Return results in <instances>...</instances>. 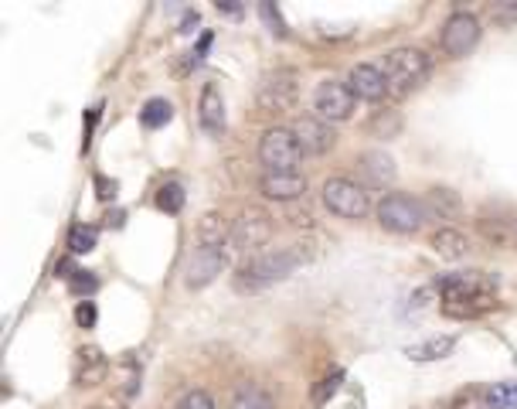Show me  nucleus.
I'll use <instances>...</instances> for the list:
<instances>
[{
	"instance_id": "1",
	"label": "nucleus",
	"mask_w": 517,
	"mask_h": 409,
	"mask_svg": "<svg viewBox=\"0 0 517 409\" xmlns=\"http://www.w3.org/2000/svg\"><path fill=\"white\" fill-rule=\"evenodd\" d=\"M436 293L442 300V314L456 317V321H470V317H483L487 311L497 307V276L483 270H453L436 276Z\"/></svg>"
},
{
	"instance_id": "2",
	"label": "nucleus",
	"mask_w": 517,
	"mask_h": 409,
	"mask_svg": "<svg viewBox=\"0 0 517 409\" xmlns=\"http://www.w3.org/2000/svg\"><path fill=\"white\" fill-rule=\"evenodd\" d=\"M300 263H307V253L296 246H287V249H269V253L252 256L249 263L238 270V280L235 287L238 290H263V287H272L279 280H287L289 273H296Z\"/></svg>"
},
{
	"instance_id": "3",
	"label": "nucleus",
	"mask_w": 517,
	"mask_h": 409,
	"mask_svg": "<svg viewBox=\"0 0 517 409\" xmlns=\"http://www.w3.org/2000/svg\"><path fill=\"white\" fill-rule=\"evenodd\" d=\"M429 69H432V59L422 52L419 45H399V48L384 52L382 72L384 82H388V96L402 99L412 89H419L429 76Z\"/></svg>"
},
{
	"instance_id": "4",
	"label": "nucleus",
	"mask_w": 517,
	"mask_h": 409,
	"mask_svg": "<svg viewBox=\"0 0 517 409\" xmlns=\"http://www.w3.org/2000/svg\"><path fill=\"white\" fill-rule=\"evenodd\" d=\"M300 102V76L293 69H276L263 76L259 89H255V106L269 113V117H279V113H289L296 110Z\"/></svg>"
},
{
	"instance_id": "5",
	"label": "nucleus",
	"mask_w": 517,
	"mask_h": 409,
	"mask_svg": "<svg viewBox=\"0 0 517 409\" xmlns=\"http://www.w3.org/2000/svg\"><path fill=\"white\" fill-rule=\"evenodd\" d=\"M378 222H382L388 233L395 235H416L425 225V209H422V198H412V195H392L382 198L378 205Z\"/></svg>"
},
{
	"instance_id": "6",
	"label": "nucleus",
	"mask_w": 517,
	"mask_h": 409,
	"mask_svg": "<svg viewBox=\"0 0 517 409\" xmlns=\"http://www.w3.org/2000/svg\"><path fill=\"white\" fill-rule=\"evenodd\" d=\"M324 205L330 212L337 215V218H364V215L371 212V198L364 192L358 181H351V177L337 175V177H327L324 181Z\"/></svg>"
},
{
	"instance_id": "7",
	"label": "nucleus",
	"mask_w": 517,
	"mask_h": 409,
	"mask_svg": "<svg viewBox=\"0 0 517 409\" xmlns=\"http://www.w3.org/2000/svg\"><path fill=\"white\" fill-rule=\"evenodd\" d=\"M259 160L266 164V171H296V164L303 160V147L289 127H272L259 140Z\"/></svg>"
},
{
	"instance_id": "8",
	"label": "nucleus",
	"mask_w": 517,
	"mask_h": 409,
	"mask_svg": "<svg viewBox=\"0 0 517 409\" xmlns=\"http://www.w3.org/2000/svg\"><path fill=\"white\" fill-rule=\"evenodd\" d=\"M358 96L351 93V86L341 78H320L313 89V110L324 123H344L354 117Z\"/></svg>"
},
{
	"instance_id": "9",
	"label": "nucleus",
	"mask_w": 517,
	"mask_h": 409,
	"mask_svg": "<svg viewBox=\"0 0 517 409\" xmlns=\"http://www.w3.org/2000/svg\"><path fill=\"white\" fill-rule=\"evenodd\" d=\"M272 215L263 209V205H249L242 209V215L231 222V246L238 253H255L263 249L269 239H272Z\"/></svg>"
},
{
	"instance_id": "10",
	"label": "nucleus",
	"mask_w": 517,
	"mask_h": 409,
	"mask_svg": "<svg viewBox=\"0 0 517 409\" xmlns=\"http://www.w3.org/2000/svg\"><path fill=\"white\" fill-rule=\"evenodd\" d=\"M477 41H480V18L477 14H470V11H456V14L446 18L440 45L449 59H463V55H470V52L477 48Z\"/></svg>"
},
{
	"instance_id": "11",
	"label": "nucleus",
	"mask_w": 517,
	"mask_h": 409,
	"mask_svg": "<svg viewBox=\"0 0 517 409\" xmlns=\"http://www.w3.org/2000/svg\"><path fill=\"white\" fill-rule=\"evenodd\" d=\"M225 266H229V253L225 249H205V246H198L188 256V263H184V283L191 290H201V287L214 283L225 273Z\"/></svg>"
},
{
	"instance_id": "12",
	"label": "nucleus",
	"mask_w": 517,
	"mask_h": 409,
	"mask_svg": "<svg viewBox=\"0 0 517 409\" xmlns=\"http://www.w3.org/2000/svg\"><path fill=\"white\" fill-rule=\"evenodd\" d=\"M259 192L269 201H296V198L307 195V177L300 171H266L259 177Z\"/></svg>"
},
{
	"instance_id": "13",
	"label": "nucleus",
	"mask_w": 517,
	"mask_h": 409,
	"mask_svg": "<svg viewBox=\"0 0 517 409\" xmlns=\"http://www.w3.org/2000/svg\"><path fill=\"white\" fill-rule=\"evenodd\" d=\"M293 134L300 140L303 154H313V157L327 154V151L337 143V134H334L330 123H324L320 117H300L293 123Z\"/></svg>"
},
{
	"instance_id": "14",
	"label": "nucleus",
	"mask_w": 517,
	"mask_h": 409,
	"mask_svg": "<svg viewBox=\"0 0 517 409\" xmlns=\"http://www.w3.org/2000/svg\"><path fill=\"white\" fill-rule=\"evenodd\" d=\"M347 86H351L354 96L368 99V102H378V99L388 93L382 65H375V61H358V65L347 72Z\"/></svg>"
},
{
	"instance_id": "15",
	"label": "nucleus",
	"mask_w": 517,
	"mask_h": 409,
	"mask_svg": "<svg viewBox=\"0 0 517 409\" xmlns=\"http://www.w3.org/2000/svg\"><path fill=\"white\" fill-rule=\"evenodd\" d=\"M225 96H222V89L214 86V82H205L201 86V99H198V123H201V130L208 136H218L225 130Z\"/></svg>"
},
{
	"instance_id": "16",
	"label": "nucleus",
	"mask_w": 517,
	"mask_h": 409,
	"mask_svg": "<svg viewBox=\"0 0 517 409\" xmlns=\"http://www.w3.org/2000/svg\"><path fill=\"white\" fill-rule=\"evenodd\" d=\"M106 372H109V362L99 348H82L76 358V386L82 389H93L99 382H106Z\"/></svg>"
},
{
	"instance_id": "17",
	"label": "nucleus",
	"mask_w": 517,
	"mask_h": 409,
	"mask_svg": "<svg viewBox=\"0 0 517 409\" xmlns=\"http://www.w3.org/2000/svg\"><path fill=\"white\" fill-rule=\"evenodd\" d=\"M422 209H425V218H460L463 215V201L453 188H432L429 195L422 198Z\"/></svg>"
},
{
	"instance_id": "18",
	"label": "nucleus",
	"mask_w": 517,
	"mask_h": 409,
	"mask_svg": "<svg viewBox=\"0 0 517 409\" xmlns=\"http://www.w3.org/2000/svg\"><path fill=\"white\" fill-rule=\"evenodd\" d=\"M432 249H436L442 259L456 263V259H466V253H470L473 246H470L466 233L453 229V225H442V229H436V233H432Z\"/></svg>"
},
{
	"instance_id": "19",
	"label": "nucleus",
	"mask_w": 517,
	"mask_h": 409,
	"mask_svg": "<svg viewBox=\"0 0 517 409\" xmlns=\"http://www.w3.org/2000/svg\"><path fill=\"white\" fill-rule=\"evenodd\" d=\"M231 239V225L225 222L222 212H205L201 222H198V246L205 249H222Z\"/></svg>"
},
{
	"instance_id": "20",
	"label": "nucleus",
	"mask_w": 517,
	"mask_h": 409,
	"mask_svg": "<svg viewBox=\"0 0 517 409\" xmlns=\"http://www.w3.org/2000/svg\"><path fill=\"white\" fill-rule=\"evenodd\" d=\"M456 341H460L456 334H432V338H425L419 345H408L405 355L412 362H440V358H446L449 351L456 348Z\"/></svg>"
},
{
	"instance_id": "21",
	"label": "nucleus",
	"mask_w": 517,
	"mask_h": 409,
	"mask_svg": "<svg viewBox=\"0 0 517 409\" xmlns=\"http://www.w3.org/2000/svg\"><path fill=\"white\" fill-rule=\"evenodd\" d=\"M361 171H364V177H368L371 184L384 188V184H392V181H395V160L384 154V151H364L361 154Z\"/></svg>"
},
{
	"instance_id": "22",
	"label": "nucleus",
	"mask_w": 517,
	"mask_h": 409,
	"mask_svg": "<svg viewBox=\"0 0 517 409\" xmlns=\"http://www.w3.org/2000/svg\"><path fill=\"white\" fill-rule=\"evenodd\" d=\"M174 119V102L164 96H154L147 99L143 106H140V127H147V130H160V127H167Z\"/></svg>"
},
{
	"instance_id": "23",
	"label": "nucleus",
	"mask_w": 517,
	"mask_h": 409,
	"mask_svg": "<svg viewBox=\"0 0 517 409\" xmlns=\"http://www.w3.org/2000/svg\"><path fill=\"white\" fill-rule=\"evenodd\" d=\"M96 242H99L96 225H85V222H76V225L69 229V239H65V246H69L76 256L93 253V249H96Z\"/></svg>"
},
{
	"instance_id": "24",
	"label": "nucleus",
	"mask_w": 517,
	"mask_h": 409,
	"mask_svg": "<svg viewBox=\"0 0 517 409\" xmlns=\"http://www.w3.org/2000/svg\"><path fill=\"white\" fill-rule=\"evenodd\" d=\"M231 409H276V403L259 386H242L235 392V399H231Z\"/></svg>"
},
{
	"instance_id": "25",
	"label": "nucleus",
	"mask_w": 517,
	"mask_h": 409,
	"mask_svg": "<svg viewBox=\"0 0 517 409\" xmlns=\"http://www.w3.org/2000/svg\"><path fill=\"white\" fill-rule=\"evenodd\" d=\"M341 382H344V369H330V372H327L324 379L313 386V396H310V399H313V406H327V403H330V399L341 392Z\"/></svg>"
},
{
	"instance_id": "26",
	"label": "nucleus",
	"mask_w": 517,
	"mask_h": 409,
	"mask_svg": "<svg viewBox=\"0 0 517 409\" xmlns=\"http://www.w3.org/2000/svg\"><path fill=\"white\" fill-rule=\"evenodd\" d=\"M487 409H517V379L487 389Z\"/></svg>"
},
{
	"instance_id": "27",
	"label": "nucleus",
	"mask_w": 517,
	"mask_h": 409,
	"mask_svg": "<svg viewBox=\"0 0 517 409\" xmlns=\"http://www.w3.org/2000/svg\"><path fill=\"white\" fill-rule=\"evenodd\" d=\"M184 201H188V195H184V188L177 184V181H167L160 192H157V209L167 215H177L181 209H184Z\"/></svg>"
},
{
	"instance_id": "28",
	"label": "nucleus",
	"mask_w": 517,
	"mask_h": 409,
	"mask_svg": "<svg viewBox=\"0 0 517 409\" xmlns=\"http://www.w3.org/2000/svg\"><path fill=\"white\" fill-rule=\"evenodd\" d=\"M65 283H69V290L78 293L82 300H89V297L99 290V276L93 270H76L69 280H65Z\"/></svg>"
},
{
	"instance_id": "29",
	"label": "nucleus",
	"mask_w": 517,
	"mask_h": 409,
	"mask_svg": "<svg viewBox=\"0 0 517 409\" xmlns=\"http://www.w3.org/2000/svg\"><path fill=\"white\" fill-rule=\"evenodd\" d=\"M402 130V119H399V113L395 110H382L378 117L371 119V134H378V136H395Z\"/></svg>"
},
{
	"instance_id": "30",
	"label": "nucleus",
	"mask_w": 517,
	"mask_h": 409,
	"mask_svg": "<svg viewBox=\"0 0 517 409\" xmlns=\"http://www.w3.org/2000/svg\"><path fill=\"white\" fill-rule=\"evenodd\" d=\"M259 14H263V20L269 24V31H272V35L287 38V20H283V14H279V7H276L272 0H263V4H259Z\"/></svg>"
},
{
	"instance_id": "31",
	"label": "nucleus",
	"mask_w": 517,
	"mask_h": 409,
	"mask_svg": "<svg viewBox=\"0 0 517 409\" xmlns=\"http://www.w3.org/2000/svg\"><path fill=\"white\" fill-rule=\"evenodd\" d=\"M177 409H218V406H214L211 392H205V389H188L184 396H181Z\"/></svg>"
},
{
	"instance_id": "32",
	"label": "nucleus",
	"mask_w": 517,
	"mask_h": 409,
	"mask_svg": "<svg viewBox=\"0 0 517 409\" xmlns=\"http://www.w3.org/2000/svg\"><path fill=\"white\" fill-rule=\"evenodd\" d=\"M96 304L93 300H78V307H76V321H78V328H96Z\"/></svg>"
},
{
	"instance_id": "33",
	"label": "nucleus",
	"mask_w": 517,
	"mask_h": 409,
	"mask_svg": "<svg viewBox=\"0 0 517 409\" xmlns=\"http://www.w3.org/2000/svg\"><path fill=\"white\" fill-rule=\"evenodd\" d=\"M480 233H483V239H487V242H497V246H504V242H507V235H504V222H494V225H490V222L483 218V222H480Z\"/></svg>"
},
{
	"instance_id": "34",
	"label": "nucleus",
	"mask_w": 517,
	"mask_h": 409,
	"mask_svg": "<svg viewBox=\"0 0 517 409\" xmlns=\"http://www.w3.org/2000/svg\"><path fill=\"white\" fill-rule=\"evenodd\" d=\"M494 20H500V24H514L517 20V0H511V4H494Z\"/></svg>"
},
{
	"instance_id": "35",
	"label": "nucleus",
	"mask_w": 517,
	"mask_h": 409,
	"mask_svg": "<svg viewBox=\"0 0 517 409\" xmlns=\"http://www.w3.org/2000/svg\"><path fill=\"white\" fill-rule=\"evenodd\" d=\"M96 195L102 198V201H113V198H116V181L96 175Z\"/></svg>"
},
{
	"instance_id": "36",
	"label": "nucleus",
	"mask_w": 517,
	"mask_h": 409,
	"mask_svg": "<svg viewBox=\"0 0 517 409\" xmlns=\"http://www.w3.org/2000/svg\"><path fill=\"white\" fill-rule=\"evenodd\" d=\"M99 117H102V106H93L89 117H85V143H82L85 151H89V143H93V127L99 123Z\"/></svg>"
},
{
	"instance_id": "37",
	"label": "nucleus",
	"mask_w": 517,
	"mask_h": 409,
	"mask_svg": "<svg viewBox=\"0 0 517 409\" xmlns=\"http://www.w3.org/2000/svg\"><path fill=\"white\" fill-rule=\"evenodd\" d=\"M208 48H211V35L205 31V35H201V41H198V48H194L191 55H188V65H198V61L205 59V52H208Z\"/></svg>"
},
{
	"instance_id": "38",
	"label": "nucleus",
	"mask_w": 517,
	"mask_h": 409,
	"mask_svg": "<svg viewBox=\"0 0 517 409\" xmlns=\"http://www.w3.org/2000/svg\"><path fill=\"white\" fill-rule=\"evenodd\" d=\"M194 24H198V11H188V14H184V20H181V31L188 35V31H194Z\"/></svg>"
},
{
	"instance_id": "39",
	"label": "nucleus",
	"mask_w": 517,
	"mask_h": 409,
	"mask_svg": "<svg viewBox=\"0 0 517 409\" xmlns=\"http://www.w3.org/2000/svg\"><path fill=\"white\" fill-rule=\"evenodd\" d=\"M218 11H222V14H242L238 4H222V0H218Z\"/></svg>"
},
{
	"instance_id": "40",
	"label": "nucleus",
	"mask_w": 517,
	"mask_h": 409,
	"mask_svg": "<svg viewBox=\"0 0 517 409\" xmlns=\"http://www.w3.org/2000/svg\"><path fill=\"white\" fill-rule=\"evenodd\" d=\"M89 409H106V406H89Z\"/></svg>"
}]
</instances>
